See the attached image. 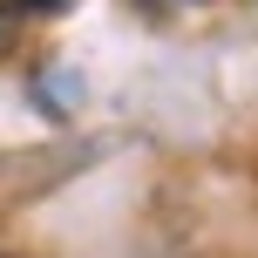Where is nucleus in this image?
I'll return each mask as SVG.
<instances>
[{
	"label": "nucleus",
	"mask_w": 258,
	"mask_h": 258,
	"mask_svg": "<svg viewBox=\"0 0 258 258\" xmlns=\"http://www.w3.org/2000/svg\"><path fill=\"white\" fill-rule=\"evenodd\" d=\"M7 7H14V14H61L68 0H7Z\"/></svg>",
	"instance_id": "obj_1"
},
{
	"label": "nucleus",
	"mask_w": 258,
	"mask_h": 258,
	"mask_svg": "<svg viewBox=\"0 0 258 258\" xmlns=\"http://www.w3.org/2000/svg\"><path fill=\"white\" fill-rule=\"evenodd\" d=\"M7 48H14V7L0 0V54H7Z\"/></svg>",
	"instance_id": "obj_2"
}]
</instances>
